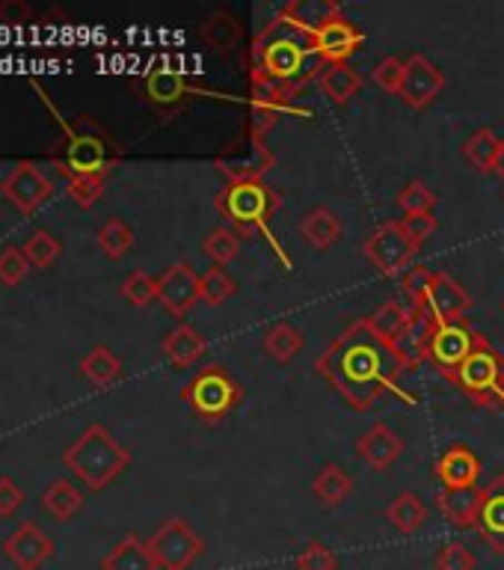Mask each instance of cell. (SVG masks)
Returning a JSON list of instances; mask_svg holds the SVG:
<instances>
[{
	"label": "cell",
	"instance_id": "obj_24",
	"mask_svg": "<svg viewBox=\"0 0 504 570\" xmlns=\"http://www.w3.org/2000/svg\"><path fill=\"white\" fill-rule=\"evenodd\" d=\"M160 351H164L172 368H190V365L199 363L208 354V338L196 327H190V324H178L176 330H169L167 336H164Z\"/></svg>",
	"mask_w": 504,
	"mask_h": 570
},
{
	"label": "cell",
	"instance_id": "obj_49",
	"mask_svg": "<svg viewBox=\"0 0 504 570\" xmlns=\"http://www.w3.org/2000/svg\"><path fill=\"white\" fill-rule=\"evenodd\" d=\"M33 18V9L24 0H0V24L21 27Z\"/></svg>",
	"mask_w": 504,
	"mask_h": 570
},
{
	"label": "cell",
	"instance_id": "obj_5",
	"mask_svg": "<svg viewBox=\"0 0 504 570\" xmlns=\"http://www.w3.org/2000/svg\"><path fill=\"white\" fill-rule=\"evenodd\" d=\"M214 208L229 223V229L247 238L253 232H267L270 220L283 208V196L265 181H229L214 196Z\"/></svg>",
	"mask_w": 504,
	"mask_h": 570
},
{
	"label": "cell",
	"instance_id": "obj_50",
	"mask_svg": "<svg viewBox=\"0 0 504 570\" xmlns=\"http://www.w3.org/2000/svg\"><path fill=\"white\" fill-rule=\"evenodd\" d=\"M24 505V490L12 479H0V517H12Z\"/></svg>",
	"mask_w": 504,
	"mask_h": 570
},
{
	"label": "cell",
	"instance_id": "obj_13",
	"mask_svg": "<svg viewBox=\"0 0 504 570\" xmlns=\"http://www.w3.org/2000/svg\"><path fill=\"white\" fill-rule=\"evenodd\" d=\"M140 96L158 114H176L185 107L187 98L194 96V87L185 78V71L172 69V66H155L140 80Z\"/></svg>",
	"mask_w": 504,
	"mask_h": 570
},
{
	"label": "cell",
	"instance_id": "obj_7",
	"mask_svg": "<svg viewBox=\"0 0 504 570\" xmlns=\"http://www.w3.org/2000/svg\"><path fill=\"white\" fill-rule=\"evenodd\" d=\"M448 381L470 395L478 407L498 410L504 407V356L496 347L490 345L487 336H481L478 347L472 351L463 365L454 374H448Z\"/></svg>",
	"mask_w": 504,
	"mask_h": 570
},
{
	"label": "cell",
	"instance_id": "obj_14",
	"mask_svg": "<svg viewBox=\"0 0 504 570\" xmlns=\"http://www.w3.org/2000/svg\"><path fill=\"white\" fill-rule=\"evenodd\" d=\"M445 89L443 69L431 62L425 53H413L407 60V71H404V87H401V101L409 110H427L434 105L439 92Z\"/></svg>",
	"mask_w": 504,
	"mask_h": 570
},
{
	"label": "cell",
	"instance_id": "obj_21",
	"mask_svg": "<svg viewBox=\"0 0 504 570\" xmlns=\"http://www.w3.org/2000/svg\"><path fill=\"white\" fill-rule=\"evenodd\" d=\"M356 452L368 466L374 470H389L392 463L404 454V440L392 431L386 422H374L359 440H356Z\"/></svg>",
	"mask_w": 504,
	"mask_h": 570
},
{
	"label": "cell",
	"instance_id": "obj_45",
	"mask_svg": "<svg viewBox=\"0 0 504 570\" xmlns=\"http://www.w3.org/2000/svg\"><path fill=\"white\" fill-rule=\"evenodd\" d=\"M30 262H27L24 249L16 247V244H7L0 249V283L3 285H18L30 271Z\"/></svg>",
	"mask_w": 504,
	"mask_h": 570
},
{
	"label": "cell",
	"instance_id": "obj_26",
	"mask_svg": "<svg viewBox=\"0 0 504 570\" xmlns=\"http://www.w3.org/2000/svg\"><path fill=\"white\" fill-rule=\"evenodd\" d=\"M101 570H160L149 550V541L140 534H125L113 550L101 559Z\"/></svg>",
	"mask_w": 504,
	"mask_h": 570
},
{
	"label": "cell",
	"instance_id": "obj_34",
	"mask_svg": "<svg viewBox=\"0 0 504 570\" xmlns=\"http://www.w3.org/2000/svg\"><path fill=\"white\" fill-rule=\"evenodd\" d=\"M498 149H502V140L496 137V131H493V128H478L470 140L463 142V158L470 160L478 173L487 176V173H493V167H496Z\"/></svg>",
	"mask_w": 504,
	"mask_h": 570
},
{
	"label": "cell",
	"instance_id": "obj_17",
	"mask_svg": "<svg viewBox=\"0 0 504 570\" xmlns=\"http://www.w3.org/2000/svg\"><path fill=\"white\" fill-rule=\"evenodd\" d=\"M312 39H315V51L320 53V60L329 66V62L350 60V57L359 51V45L365 42V33L354 24V21H347L345 16H336L329 18L324 27H318V30L312 33Z\"/></svg>",
	"mask_w": 504,
	"mask_h": 570
},
{
	"label": "cell",
	"instance_id": "obj_29",
	"mask_svg": "<svg viewBox=\"0 0 504 570\" xmlns=\"http://www.w3.org/2000/svg\"><path fill=\"white\" fill-rule=\"evenodd\" d=\"M285 21H291L294 27H300L306 33H315L318 27H324L329 18L342 16V7L333 0H294L279 12Z\"/></svg>",
	"mask_w": 504,
	"mask_h": 570
},
{
	"label": "cell",
	"instance_id": "obj_33",
	"mask_svg": "<svg viewBox=\"0 0 504 570\" xmlns=\"http://www.w3.org/2000/svg\"><path fill=\"white\" fill-rule=\"evenodd\" d=\"M42 505L48 508V514L53 520H71V517L78 514L80 508H83V493H80L69 479H57L53 484H48V490L42 493Z\"/></svg>",
	"mask_w": 504,
	"mask_h": 570
},
{
	"label": "cell",
	"instance_id": "obj_43",
	"mask_svg": "<svg viewBox=\"0 0 504 570\" xmlns=\"http://www.w3.org/2000/svg\"><path fill=\"white\" fill-rule=\"evenodd\" d=\"M297 570H338V556L324 541H309L294 559Z\"/></svg>",
	"mask_w": 504,
	"mask_h": 570
},
{
	"label": "cell",
	"instance_id": "obj_1",
	"mask_svg": "<svg viewBox=\"0 0 504 570\" xmlns=\"http://www.w3.org/2000/svg\"><path fill=\"white\" fill-rule=\"evenodd\" d=\"M315 372L342 395L354 410H372L386 392L409 399L401 390L404 365L365 318L350 321L315 360Z\"/></svg>",
	"mask_w": 504,
	"mask_h": 570
},
{
	"label": "cell",
	"instance_id": "obj_40",
	"mask_svg": "<svg viewBox=\"0 0 504 570\" xmlns=\"http://www.w3.org/2000/svg\"><path fill=\"white\" fill-rule=\"evenodd\" d=\"M24 256L27 262L33 267H39V271H45V267H51L57 258H60V240L53 238L51 232L45 229H36L30 238L24 240Z\"/></svg>",
	"mask_w": 504,
	"mask_h": 570
},
{
	"label": "cell",
	"instance_id": "obj_42",
	"mask_svg": "<svg viewBox=\"0 0 504 570\" xmlns=\"http://www.w3.org/2000/svg\"><path fill=\"white\" fill-rule=\"evenodd\" d=\"M105 181L107 176H75V178H66V194L75 205L80 208H92V205L101 199L105 194Z\"/></svg>",
	"mask_w": 504,
	"mask_h": 570
},
{
	"label": "cell",
	"instance_id": "obj_35",
	"mask_svg": "<svg viewBox=\"0 0 504 570\" xmlns=\"http://www.w3.org/2000/svg\"><path fill=\"white\" fill-rule=\"evenodd\" d=\"M368 324H372V330L377 333V336L386 342V345H392L395 338L407 330L409 324V306H404V303L398 301H386L383 306H377V309L368 315Z\"/></svg>",
	"mask_w": 504,
	"mask_h": 570
},
{
	"label": "cell",
	"instance_id": "obj_41",
	"mask_svg": "<svg viewBox=\"0 0 504 570\" xmlns=\"http://www.w3.org/2000/svg\"><path fill=\"white\" fill-rule=\"evenodd\" d=\"M122 297L131 306H149L151 301H158V279L149 274V271H142V267H137V271H131V274L125 276L122 283Z\"/></svg>",
	"mask_w": 504,
	"mask_h": 570
},
{
	"label": "cell",
	"instance_id": "obj_27",
	"mask_svg": "<svg viewBox=\"0 0 504 570\" xmlns=\"http://www.w3.org/2000/svg\"><path fill=\"white\" fill-rule=\"evenodd\" d=\"M350 493H354V479L338 463H324L318 475L312 479V497L318 499L324 508H338Z\"/></svg>",
	"mask_w": 504,
	"mask_h": 570
},
{
	"label": "cell",
	"instance_id": "obj_28",
	"mask_svg": "<svg viewBox=\"0 0 504 570\" xmlns=\"http://www.w3.org/2000/svg\"><path fill=\"white\" fill-rule=\"evenodd\" d=\"M318 87L324 89V96L333 101L336 107H345L354 96H359L363 89V75L356 69H350L347 62H329L324 66L318 78Z\"/></svg>",
	"mask_w": 504,
	"mask_h": 570
},
{
	"label": "cell",
	"instance_id": "obj_16",
	"mask_svg": "<svg viewBox=\"0 0 504 570\" xmlns=\"http://www.w3.org/2000/svg\"><path fill=\"white\" fill-rule=\"evenodd\" d=\"M434 324L436 321L431 318V312L425 306H409L407 330L392 342V351L398 356V363L404 365V372H416L418 365L427 363V347H431Z\"/></svg>",
	"mask_w": 504,
	"mask_h": 570
},
{
	"label": "cell",
	"instance_id": "obj_44",
	"mask_svg": "<svg viewBox=\"0 0 504 570\" xmlns=\"http://www.w3.org/2000/svg\"><path fill=\"white\" fill-rule=\"evenodd\" d=\"M404 71H407V62L398 60V57H383L377 62V69L372 71V80L383 92L389 96H401V87H404Z\"/></svg>",
	"mask_w": 504,
	"mask_h": 570
},
{
	"label": "cell",
	"instance_id": "obj_3",
	"mask_svg": "<svg viewBox=\"0 0 504 570\" xmlns=\"http://www.w3.org/2000/svg\"><path fill=\"white\" fill-rule=\"evenodd\" d=\"M36 89V96L48 107V114L53 116V122L60 128V142L48 151L53 169L62 178L75 176H110V169L119 164L122 151L116 146V140L92 119V116H78V119H66L51 101V96L39 87V80H30Z\"/></svg>",
	"mask_w": 504,
	"mask_h": 570
},
{
	"label": "cell",
	"instance_id": "obj_2",
	"mask_svg": "<svg viewBox=\"0 0 504 570\" xmlns=\"http://www.w3.org/2000/svg\"><path fill=\"white\" fill-rule=\"evenodd\" d=\"M324 66L327 62L315 51L312 33L294 27L283 16H276L253 42V78L274 83L288 98H294L306 83L320 78Z\"/></svg>",
	"mask_w": 504,
	"mask_h": 570
},
{
	"label": "cell",
	"instance_id": "obj_38",
	"mask_svg": "<svg viewBox=\"0 0 504 570\" xmlns=\"http://www.w3.org/2000/svg\"><path fill=\"white\" fill-rule=\"evenodd\" d=\"M398 208L407 217H418V214H434L436 208V194L431 190V187L422 181V178H413V181H407V185L401 187L398 190Z\"/></svg>",
	"mask_w": 504,
	"mask_h": 570
},
{
	"label": "cell",
	"instance_id": "obj_9",
	"mask_svg": "<svg viewBox=\"0 0 504 570\" xmlns=\"http://www.w3.org/2000/svg\"><path fill=\"white\" fill-rule=\"evenodd\" d=\"M149 550L160 570H190L202 559L205 538L185 517H169L149 538Z\"/></svg>",
	"mask_w": 504,
	"mask_h": 570
},
{
	"label": "cell",
	"instance_id": "obj_51",
	"mask_svg": "<svg viewBox=\"0 0 504 570\" xmlns=\"http://www.w3.org/2000/svg\"><path fill=\"white\" fill-rule=\"evenodd\" d=\"M493 173H496V176L504 181V140H502V149H498V158H496V167H493Z\"/></svg>",
	"mask_w": 504,
	"mask_h": 570
},
{
	"label": "cell",
	"instance_id": "obj_23",
	"mask_svg": "<svg viewBox=\"0 0 504 570\" xmlns=\"http://www.w3.org/2000/svg\"><path fill=\"white\" fill-rule=\"evenodd\" d=\"M436 508L445 517V523L454 525V529H478L481 488H443L436 493Z\"/></svg>",
	"mask_w": 504,
	"mask_h": 570
},
{
	"label": "cell",
	"instance_id": "obj_11",
	"mask_svg": "<svg viewBox=\"0 0 504 570\" xmlns=\"http://www.w3.org/2000/svg\"><path fill=\"white\" fill-rule=\"evenodd\" d=\"M53 190L57 187L48 178V173L33 160H18L16 167L7 173V178L0 181V194L7 196L21 214H33L39 205L51 199Z\"/></svg>",
	"mask_w": 504,
	"mask_h": 570
},
{
	"label": "cell",
	"instance_id": "obj_37",
	"mask_svg": "<svg viewBox=\"0 0 504 570\" xmlns=\"http://www.w3.org/2000/svg\"><path fill=\"white\" fill-rule=\"evenodd\" d=\"M202 253L211 258L217 267H226L229 262H235V256L240 253V235L229 226H217L205 235Z\"/></svg>",
	"mask_w": 504,
	"mask_h": 570
},
{
	"label": "cell",
	"instance_id": "obj_20",
	"mask_svg": "<svg viewBox=\"0 0 504 570\" xmlns=\"http://www.w3.org/2000/svg\"><path fill=\"white\" fill-rule=\"evenodd\" d=\"M478 532L490 550L504 556V475H496L487 488H481Z\"/></svg>",
	"mask_w": 504,
	"mask_h": 570
},
{
	"label": "cell",
	"instance_id": "obj_36",
	"mask_svg": "<svg viewBox=\"0 0 504 570\" xmlns=\"http://www.w3.org/2000/svg\"><path fill=\"white\" fill-rule=\"evenodd\" d=\"M98 247H101V253H105L107 258L119 262V258L131 253L134 229L125 220H119V217H110V220H105V226L98 229Z\"/></svg>",
	"mask_w": 504,
	"mask_h": 570
},
{
	"label": "cell",
	"instance_id": "obj_19",
	"mask_svg": "<svg viewBox=\"0 0 504 570\" xmlns=\"http://www.w3.org/2000/svg\"><path fill=\"white\" fill-rule=\"evenodd\" d=\"M434 472L436 479L443 481V488L448 490L478 488L481 461L470 445H452V449H445V452L436 458Z\"/></svg>",
	"mask_w": 504,
	"mask_h": 570
},
{
	"label": "cell",
	"instance_id": "obj_31",
	"mask_svg": "<svg viewBox=\"0 0 504 570\" xmlns=\"http://www.w3.org/2000/svg\"><path fill=\"white\" fill-rule=\"evenodd\" d=\"M383 514H386V520H389L401 534H416L418 529L427 523V505L416 497V493H409V490L392 499Z\"/></svg>",
	"mask_w": 504,
	"mask_h": 570
},
{
	"label": "cell",
	"instance_id": "obj_12",
	"mask_svg": "<svg viewBox=\"0 0 504 570\" xmlns=\"http://www.w3.org/2000/svg\"><path fill=\"white\" fill-rule=\"evenodd\" d=\"M158 301L172 318H185L196 303L202 301V274H196L187 262L169 265L158 276Z\"/></svg>",
	"mask_w": 504,
	"mask_h": 570
},
{
	"label": "cell",
	"instance_id": "obj_15",
	"mask_svg": "<svg viewBox=\"0 0 504 570\" xmlns=\"http://www.w3.org/2000/svg\"><path fill=\"white\" fill-rule=\"evenodd\" d=\"M425 309L431 312V318H434L436 324L463 321L466 318V312L472 309V297L448 271H439V274H434V279H431V288H427Z\"/></svg>",
	"mask_w": 504,
	"mask_h": 570
},
{
	"label": "cell",
	"instance_id": "obj_32",
	"mask_svg": "<svg viewBox=\"0 0 504 570\" xmlns=\"http://www.w3.org/2000/svg\"><path fill=\"white\" fill-rule=\"evenodd\" d=\"M261 345H265V354L274 356L276 363H291L306 345V338H303L300 327H294L291 321H276L274 327L265 330Z\"/></svg>",
	"mask_w": 504,
	"mask_h": 570
},
{
	"label": "cell",
	"instance_id": "obj_25",
	"mask_svg": "<svg viewBox=\"0 0 504 570\" xmlns=\"http://www.w3.org/2000/svg\"><path fill=\"white\" fill-rule=\"evenodd\" d=\"M342 232H345V226H342L338 214L333 212L329 205H315V208H309V212L303 214L300 235L309 247L329 249L338 238H342Z\"/></svg>",
	"mask_w": 504,
	"mask_h": 570
},
{
	"label": "cell",
	"instance_id": "obj_47",
	"mask_svg": "<svg viewBox=\"0 0 504 570\" xmlns=\"http://www.w3.org/2000/svg\"><path fill=\"white\" fill-rule=\"evenodd\" d=\"M431 279L434 274L427 271V267L416 265L409 267L407 274L401 276V288L407 294V303L409 306H425V297H427V288H431Z\"/></svg>",
	"mask_w": 504,
	"mask_h": 570
},
{
	"label": "cell",
	"instance_id": "obj_39",
	"mask_svg": "<svg viewBox=\"0 0 504 570\" xmlns=\"http://www.w3.org/2000/svg\"><path fill=\"white\" fill-rule=\"evenodd\" d=\"M238 292V283H235V276L226 274V267L211 265L202 274V301L208 306H223V303L235 297Z\"/></svg>",
	"mask_w": 504,
	"mask_h": 570
},
{
	"label": "cell",
	"instance_id": "obj_18",
	"mask_svg": "<svg viewBox=\"0 0 504 570\" xmlns=\"http://www.w3.org/2000/svg\"><path fill=\"white\" fill-rule=\"evenodd\" d=\"M3 556L18 570H39L53 556V541L36 523H21L3 543Z\"/></svg>",
	"mask_w": 504,
	"mask_h": 570
},
{
	"label": "cell",
	"instance_id": "obj_48",
	"mask_svg": "<svg viewBox=\"0 0 504 570\" xmlns=\"http://www.w3.org/2000/svg\"><path fill=\"white\" fill-rule=\"evenodd\" d=\"M404 232L409 235V240L416 244V247H425L427 238H434V232L439 229V220H436V214H418V217H404Z\"/></svg>",
	"mask_w": 504,
	"mask_h": 570
},
{
	"label": "cell",
	"instance_id": "obj_52",
	"mask_svg": "<svg viewBox=\"0 0 504 570\" xmlns=\"http://www.w3.org/2000/svg\"><path fill=\"white\" fill-rule=\"evenodd\" d=\"M502 309H504V301H502Z\"/></svg>",
	"mask_w": 504,
	"mask_h": 570
},
{
	"label": "cell",
	"instance_id": "obj_6",
	"mask_svg": "<svg viewBox=\"0 0 504 570\" xmlns=\"http://www.w3.org/2000/svg\"><path fill=\"white\" fill-rule=\"evenodd\" d=\"M181 401L190 407L196 419H202L205 425H217L244 401V390H240V383L235 381V374L226 365L211 363L199 368L185 383Z\"/></svg>",
	"mask_w": 504,
	"mask_h": 570
},
{
	"label": "cell",
	"instance_id": "obj_10",
	"mask_svg": "<svg viewBox=\"0 0 504 570\" xmlns=\"http://www.w3.org/2000/svg\"><path fill=\"white\" fill-rule=\"evenodd\" d=\"M481 333H475L470 321H448V324H434L431 333V347H427V363H434L439 372L448 377L463 365V360L478 347Z\"/></svg>",
	"mask_w": 504,
	"mask_h": 570
},
{
	"label": "cell",
	"instance_id": "obj_8",
	"mask_svg": "<svg viewBox=\"0 0 504 570\" xmlns=\"http://www.w3.org/2000/svg\"><path fill=\"white\" fill-rule=\"evenodd\" d=\"M418 249L404 232L401 220H386L372 232V238L363 244V256L368 265L383 276H404L409 267H416Z\"/></svg>",
	"mask_w": 504,
	"mask_h": 570
},
{
	"label": "cell",
	"instance_id": "obj_22",
	"mask_svg": "<svg viewBox=\"0 0 504 570\" xmlns=\"http://www.w3.org/2000/svg\"><path fill=\"white\" fill-rule=\"evenodd\" d=\"M199 36L217 57H231L244 42V24L229 7H220L205 18L202 27H199Z\"/></svg>",
	"mask_w": 504,
	"mask_h": 570
},
{
	"label": "cell",
	"instance_id": "obj_46",
	"mask_svg": "<svg viewBox=\"0 0 504 570\" xmlns=\"http://www.w3.org/2000/svg\"><path fill=\"white\" fill-rule=\"evenodd\" d=\"M436 570H475V556L463 541L445 543L434 559Z\"/></svg>",
	"mask_w": 504,
	"mask_h": 570
},
{
	"label": "cell",
	"instance_id": "obj_30",
	"mask_svg": "<svg viewBox=\"0 0 504 570\" xmlns=\"http://www.w3.org/2000/svg\"><path fill=\"white\" fill-rule=\"evenodd\" d=\"M80 374L87 377L96 390H107L122 377V360L107 345H96L80 360Z\"/></svg>",
	"mask_w": 504,
	"mask_h": 570
},
{
	"label": "cell",
	"instance_id": "obj_4",
	"mask_svg": "<svg viewBox=\"0 0 504 570\" xmlns=\"http://www.w3.org/2000/svg\"><path fill=\"white\" fill-rule=\"evenodd\" d=\"M62 461L89 490H105L110 481H116L128 470L131 452L122 443H116L105 425H89L66 449Z\"/></svg>",
	"mask_w": 504,
	"mask_h": 570
}]
</instances>
